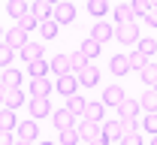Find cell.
<instances>
[{"label": "cell", "instance_id": "f6af8a7d", "mask_svg": "<svg viewBox=\"0 0 157 145\" xmlns=\"http://www.w3.org/2000/svg\"><path fill=\"white\" fill-rule=\"evenodd\" d=\"M3 97H6V85L0 82V103H3Z\"/></svg>", "mask_w": 157, "mask_h": 145}, {"label": "cell", "instance_id": "ffe728a7", "mask_svg": "<svg viewBox=\"0 0 157 145\" xmlns=\"http://www.w3.org/2000/svg\"><path fill=\"white\" fill-rule=\"evenodd\" d=\"M48 67H52V73H58V76L73 73V67H70V58H67V55H55V58L48 61Z\"/></svg>", "mask_w": 157, "mask_h": 145}, {"label": "cell", "instance_id": "6da1fadb", "mask_svg": "<svg viewBox=\"0 0 157 145\" xmlns=\"http://www.w3.org/2000/svg\"><path fill=\"white\" fill-rule=\"evenodd\" d=\"M115 40L121 42V45H136V42H139V24H136V21L118 24V27H115Z\"/></svg>", "mask_w": 157, "mask_h": 145}, {"label": "cell", "instance_id": "7c38bea8", "mask_svg": "<svg viewBox=\"0 0 157 145\" xmlns=\"http://www.w3.org/2000/svg\"><path fill=\"white\" fill-rule=\"evenodd\" d=\"M112 36H115V27H112V24H103V21H97V24H94V30H91V40H97L100 45H103V42H109Z\"/></svg>", "mask_w": 157, "mask_h": 145}, {"label": "cell", "instance_id": "74e56055", "mask_svg": "<svg viewBox=\"0 0 157 145\" xmlns=\"http://www.w3.org/2000/svg\"><path fill=\"white\" fill-rule=\"evenodd\" d=\"M18 27H24V30H33V27H39V18L33 15V12H27V15H21V18H18Z\"/></svg>", "mask_w": 157, "mask_h": 145}, {"label": "cell", "instance_id": "44dd1931", "mask_svg": "<svg viewBox=\"0 0 157 145\" xmlns=\"http://www.w3.org/2000/svg\"><path fill=\"white\" fill-rule=\"evenodd\" d=\"M6 12L18 21L21 15H27V12H30V3H24V0H9V3H6Z\"/></svg>", "mask_w": 157, "mask_h": 145}, {"label": "cell", "instance_id": "4fadbf2b", "mask_svg": "<svg viewBox=\"0 0 157 145\" xmlns=\"http://www.w3.org/2000/svg\"><path fill=\"white\" fill-rule=\"evenodd\" d=\"M124 97H127V94H124V88H121V85H109V88L103 91V106H118Z\"/></svg>", "mask_w": 157, "mask_h": 145}, {"label": "cell", "instance_id": "5bb4252c", "mask_svg": "<svg viewBox=\"0 0 157 145\" xmlns=\"http://www.w3.org/2000/svg\"><path fill=\"white\" fill-rule=\"evenodd\" d=\"M115 21H118V24H130V21H136L133 3H118V6H115Z\"/></svg>", "mask_w": 157, "mask_h": 145}, {"label": "cell", "instance_id": "ab89813d", "mask_svg": "<svg viewBox=\"0 0 157 145\" xmlns=\"http://www.w3.org/2000/svg\"><path fill=\"white\" fill-rule=\"evenodd\" d=\"M118 142L121 145H142V136H139V133H124Z\"/></svg>", "mask_w": 157, "mask_h": 145}, {"label": "cell", "instance_id": "f546056e", "mask_svg": "<svg viewBox=\"0 0 157 145\" xmlns=\"http://www.w3.org/2000/svg\"><path fill=\"white\" fill-rule=\"evenodd\" d=\"M88 12H91L94 18H103V15L109 12V0H88Z\"/></svg>", "mask_w": 157, "mask_h": 145}, {"label": "cell", "instance_id": "5b68a950", "mask_svg": "<svg viewBox=\"0 0 157 145\" xmlns=\"http://www.w3.org/2000/svg\"><path fill=\"white\" fill-rule=\"evenodd\" d=\"M27 109H30V118H45V115H52L48 97H30V100H27Z\"/></svg>", "mask_w": 157, "mask_h": 145}, {"label": "cell", "instance_id": "c3c4849f", "mask_svg": "<svg viewBox=\"0 0 157 145\" xmlns=\"http://www.w3.org/2000/svg\"><path fill=\"white\" fill-rule=\"evenodd\" d=\"M151 145H157V136H151Z\"/></svg>", "mask_w": 157, "mask_h": 145}, {"label": "cell", "instance_id": "bcb514c9", "mask_svg": "<svg viewBox=\"0 0 157 145\" xmlns=\"http://www.w3.org/2000/svg\"><path fill=\"white\" fill-rule=\"evenodd\" d=\"M36 145H58V142H48V139H42V142H36Z\"/></svg>", "mask_w": 157, "mask_h": 145}, {"label": "cell", "instance_id": "60d3db41", "mask_svg": "<svg viewBox=\"0 0 157 145\" xmlns=\"http://www.w3.org/2000/svg\"><path fill=\"white\" fill-rule=\"evenodd\" d=\"M142 18H145V24H151V27H157V6H151V9H148V12H145Z\"/></svg>", "mask_w": 157, "mask_h": 145}, {"label": "cell", "instance_id": "1f68e13d", "mask_svg": "<svg viewBox=\"0 0 157 145\" xmlns=\"http://www.w3.org/2000/svg\"><path fill=\"white\" fill-rule=\"evenodd\" d=\"M127 61H130V70H142V67L151 61V58H148V55H142L139 48H133V52L127 55Z\"/></svg>", "mask_w": 157, "mask_h": 145}, {"label": "cell", "instance_id": "8992f818", "mask_svg": "<svg viewBox=\"0 0 157 145\" xmlns=\"http://www.w3.org/2000/svg\"><path fill=\"white\" fill-rule=\"evenodd\" d=\"M18 133V139H27V142H36V136H39V124H36V118L33 121H18V127H15Z\"/></svg>", "mask_w": 157, "mask_h": 145}, {"label": "cell", "instance_id": "7a4b0ae2", "mask_svg": "<svg viewBox=\"0 0 157 145\" xmlns=\"http://www.w3.org/2000/svg\"><path fill=\"white\" fill-rule=\"evenodd\" d=\"M76 130H78V139L91 142V139H97L100 133H103V124H100V121H88V118H78Z\"/></svg>", "mask_w": 157, "mask_h": 145}, {"label": "cell", "instance_id": "681fc988", "mask_svg": "<svg viewBox=\"0 0 157 145\" xmlns=\"http://www.w3.org/2000/svg\"><path fill=\"white\" fill-rule=\"evenodd\" d=\"M148 3H151V6H157V0H148Z\"/></svg>", "mask_w": 157, "mask_h": 145}, {"label": "cell", "instance_id": "db71d44e", "mask_svg": "<svg viewBox=\"0 0 157 145\" xmlns=\"http://www.w3.org/2000/svg\"><path fill=\"white\" fill-rule=\"evenodd\" d=\"M0 33H3V27H0Z\"/></svg>", "mask_w": 157, "mask_h": 145}, {"label": "cell", "instance_id": "8fae6325", "mask_svg": "<svg viewBox=\"0 0 157 145\" xmlns=\"http://www.w3.org/2000/svg\"><path fill=\"white\" fill-rule=\"evenodd\" d=\"M76 121H78V115H73V112H70L67 106L55 112V127H58V130H67V127H76Z\"/></svg>", "mask_w": 157, "mask_h": 145}, {"label": "cell", "instance_id": "9a60e30c", "mask_svg": "<svg viewBox=\"0 0 157 145\" xmlns=\"http://www.w3.org/2000/svg\"><path fill=\"white\" fill-rule=\"evenodd\" d=\"M139 112H145V115H148V112H157V91L154 88H148V91L139 97Z\"/></svg>", "mask_w": 157, "mask_h": 145}, {"label": "cell", "instance_id": "484cf974", "mask_svg": "<svg viewBox=\"0 0 157 145\" xmlns=\"http://www.w3.org/2000/svg\"><path fill=\"white\" fill-rule=\"evenodd\" d=\"M82 118H88V121H100V124H103V103H85Z\"/></svg>", "mask_w": 157, "mask_h": 145}, {"label": "cell", "instance_id": "f5cc1de1", "mask_svg": "<svg viewBox=\"0 0 157 145\" xmlns=\"http://www.w3.org/2000/svg\"><path fill=\"white\" fill-rule=\"evenodd\" d=\"M0 73H3V67H0Z\"/></svg>", "mask_w": 157, "mask_h": 145}, {"label": "cell", "instance_id": "836d02e7", "mask_svg": "<svg viewBox=\"0 0 157 145\" xmlns=\"http://www.w3.org/2000/svg\"><path fill=\"white\" fill-rule=\"evenodd\" d=\"M139 127L145 130V133H151V136H157V112H148L142 121H139Z\"/></svg>", "mask_w": 157, "mask_h": 145}, {"label": "cell", "instance_id": "7402d4cb", "mask_svg": "<svg viewBox=\"0 0 157 145\" xmlns=\"http://www.w3.org/2000/svg\"><path fill=\"white\" fill-rule=\"evenodd\" d=\"M52 9H55V6H52V3H45V0H33V3H30V12H33L39 21L52 18Z\"/></svg>", "mask_w": 157, "mask_h": 145}, {"label": "cell", "instance_id": "52a82bcc", "mask_svg": "<svg viewBox=\"0 0 157 145\" xmlns=\"http://www.w3.org/2000/svg\"><path fill=\"white\" fill-rule=\"evenodd\" d=\"M76 76H78V85H85V88H94V85L100 82V70L94 67V63H88L85 70H78Z\"/></svg>", "mask_w": 157, "mask_h": 145}, {"label": "cell", "instance_id": "f35d334b", "mask_svg": "<svg viewBox=\"0 0 157 145\" xmlns=\"http://www.w3.org/2000/svg\"><path fill=\"white\" fill-rule=\"evenodd\" d=\"M130 3H133V12H136V18H142V15L151 9V3H148V0H130Z\"/></svg>", "mask_w": 157, "mask_h": 145}, {"label": "cell", "instance_id": "277c9868", "mask_svg": "<svg viewBox=\"0 0 157 145\" xmlns=\"http://www.w3.org/2000/svg\"><path fill=\"white\" fill-rule=\"evenodd\" d=\"M55 91H58V94H63V97L76 94V91H78V76H76V73H63V76H58Z\"/></svg>", "mask_w": 157, "mask_h": 145}, {"label": "cell", "instance_id": "d6a6232c", "mask_svg": "<svg viewBox=\"0 0 157 145\" xmlns=\"http://www.w3.org/2000/svg\"><path fill=\"white\" fill-rule=\"evenodd\" d=\"M58 145H78V130H76V127H67V130H60Z\"/></svg>", "mask_w": 157, "mask_h": 145}, {"label": "cell", "instance_id": "816d5d0a", "mask_svg": "<svg viewBox=\"0 0 157 145\" xmlns=\"http://www.w3.org/2000/svg\"><path fill=\"white\" fill-rule=\"evenodd\" d=\"M154 91H157V82H154Z\"/></svg>", "mask_w": 157, "mask_h": 145}, {"label": "cell", "instance_id": "d4e9b609", "mask_svg": "<svg viewBox=\"0 0 157 145\" xmlns=\"http://www.w3.org/2000/svg\"><path fill=\"white\" fill-rule=\"evenodd\" d=\"M27 67H30V79H45V73H52L48 61H42V58L39 61H30Z\"/></svg>", "mask_w": 157, "mask_h": 145}, {"label": "cell", "instance_id": "30bf717a", "mask_svg": "<svg viewBox=\"0 0 157 145\" xmlns=\"http://www.w3.org/2000/svg\"><path fill=\"white\" fill-rule=\"evenodd\" d=\"M6 42H9L12 48H21L24 42H30V40H27V30H24V27H18V24H12V27L6 30Z\"/></svg>", "mask_w": 157, "mask_h": 145}, {"label": "cell", "instance_id": "4dcf8cb0", "mask_svg": "<svg viewBox=\"0 0 157 145\" xmlns=\"http://www.w3.org/2000/svg\"><path fill=\"white\" fill-rule=\"evenodd\" d=\"M136 48L142 52V55H148V58H154V55H157V40H151V36H145V40H142V36H139Z\"/></svg>", "mask_w": 157, "mask_h": 145}, {"label": "cell", "instance_id": "e575fe53", "mask_svg": "<svg viewBox=\"0 0 157 145\" xmlns=\"http://www.w3.org/2000/svg\"><path fill=\"white\" fill-rule=\"evenodd\" d=\"M78 48H82V52H85V55H88V58H97L100 52H103V45H100L97 40H91V36H88V40L82 42V45H78Z\"/></svg>", "mask_w": 157, "mask_h": 145}, {"label": "cell", "instance_id": "8d00e7d4", "mask_svg": "<svg viewBox=\"0 0 157 145\" xmlns=\"http://www.w3.org/2000/svg\"><path fill=\"white\" fill-rule=\"evenodd\" d=\"M12 55H15V48L9 42H0V67H9L12 63Z\"/></svg>", "mask_w": 157, "mask_h": 145}, {"label": "cell", "instance_id": "4316f807", "mask_svg": "<svg viewBox=\"0 0 157 145\" xmlns=\"http://www.w3.org/2000/svg\"><path fill=\"white\" fill-rule=\"evenodd\" d=\"M85 103H88V100H85V97H78V91L67 97V109H70L73 115H78V118H82V112H85Z\"/></svg>", "mask_w": 157, "mask_h": 145}, {"label": "cell", "instance_id": "2e32d148", "mask_svg": "<svg viewBox=\"0 0 157 145\" xmlns=\"http://www.w3.org/2000/svg\"><path fill=\"white\" fill-rule=\"evenodd\" d=\"M52 91H55V85L48 79H33L30 82V97H48Z\"/></svg>", "mask_w": 157, "mask_h": 145}, {"label": "cell", "instance_id": "f1b7e54d", "mask_svg": "<svg viewBox=\"0 0 157 145\" xmlns=\"http://www.w3.org/2000/svg\"><path fill=\"white\" fill-rule=\"evenodd\" d=\"M39 33H42V40H55V36H58V21L55 18L39 21Z\"/></svg>", "mask_w": 157, "mask_h": 145}, {"label": "cell", "instance_id": "b9f144b4", "mask_svg": "<svg viewBox=\"0 0 157 145\" xmlns=\"http://www.w3.org/2000/svg\"><path fill=\"white\" fill-rule=\"evenodd\" d=\"M12 142H15L12 130H0V145H12Z\"/></svg>", "mask_w": 157, "mask_h": 145}, {"label": "cell", "instance_id": "d6986e66", "mask_svg": "<svg viewBox=\"0 0 157 145\" xmlns=\"http://www.w3.org/2000/svg\"><path fill=\"white\" fill-rule=\"evenodd\" d=\"M18 52H21V58H24L27 63H30V61H39V58H42V45H39V42H24Z\"/></svg>", "mask_w": 157, "mask_h": 145}, {"label": "cell", "instance_id": "ac0fdd59", "mask_svg": "<svg viewBox=\"0 0 157 145\" xmlns=\"http://www.w3.org/2000/svg\"><path fill=\"white\" fill-rule=\"evenodd\" d=\"M18 121H15V109L9 106H0V130H15Z\"/></svg>", "mask_w": 157, "mask_h": 145}, {"label": "cell", "instance_id": "3957f363", "mask_svg": "<svg viewBox=\"0 0 157 145\" xmlns=\"http://www.w3.org/2000/svg\"><path fill=\"white\" fill-rule=\"evenodd\" d=\"M52 18L58 21V24H70V21L76 18V6L70 0H60V3H55V9H52Z\"/></svg>", "mask_w": 157, "mask_h": 145}, {"label": "cell", "instance_id": "603a6c76", "mask_svg": "<svg viewBox=\"0 0 157 145\" xmlns=\"http://www.w3.org/2000/svg\"><path fill=\"white\" fill-rule=\"evenodd\" d=\"M139 76H142V82L148 85V88H154V82H157V61H148L139 70Z\"/></svg>", "mask_w": 157, "mask_h": 145}, {"label": "cell", "instance_id": "cb8c5ba5", "mask_svg": "<svg viewBox=\"0 0 157 145\" xmlns=\"http://www.w3.org/2000/svg\"><path fill=\"white\" fill-rule=\"evenodd\" d=\"M109 70H112L115 76H127V70H130V61H127V55H115V58L109 61Z\"/></svg>", "mask_w": 157, "mask_h": 145}, {"label": "cell", "instance_id": "ba28073f", "mask_svg": "<svg viewBox=\"0 0 157 145\" xmlns=\"http://www.w3.org/2000/svg\"><path fill=\"white\" fill-rule=\"evenodd\" d=\"M21 79H24V73L15 67H3V73H0V82L6 88H21Z\"/></svg>", "mask_w": 157, "mask_h": 145}, {"label": "cell", "instance_id": "ee69618b", "mask_svg": "<svg viewBox=\"0 0 157 145\" xmlns=\"http://www.w3.org/2000/svg\"><path fill=\"white\" fill-rule=\"evenodd\" d=\"M12 145H36V142H27V139H18V136H15V142Z\"/></svg>", "mask_w": 157, "mask_h": 145}, {"label": "cell", "instance_id": "e0dca14e", "mask_svg": "<svg viewBox=\"0 0 157 145\" xmlns=\"http://www.w3.org/2000/svg\"><path fill=\"white\" fill-rule=\"evenodd\" d=\"M115 109H118L121 118H136V115H139V100H127V97H124Z\"/></svg>", "mask_w": 157, "mask_h": 145}, {"label": "cell", "instance_id": "d590c367", "mask_svg": "<svg viewBox=\"0 0 157 145\" xmlns=\"http://www.w3.org/2000/svg\"><path fill=\"white\" fill-rule=\"evenodd\" d=\"M103 133L109 139H121V121H103Z\"/></svg>", "mask_w": 157, "mask_h": 145}, {"label": "cell", "instance_id": "7bdbcfd3", "mask_svg": "<svg viewBox=\"0 0 157 145\" xmlns=\"http://www.w3.org/2000/svg\"><path fill=\"white\" fill-rule=\"evenodd\" d=\"M88 145H109V136H106V133H100L97 139H91Z\"/></svg>", "mask_w": 157, "mask_h": 145}, {"label": "cell", "instance_id": "83f0119b", "mask_svg": "<svg viewBox=\"0 0 157 145\" xmlns=\"http://www.w3.org/2000/svg\"><path fill=\"white\" fill-rule=\"evenodd\" d=\"M88 63H91V58H88V55H85L82 48H76V52L70 55V67H73V73H78V70H85Z\"/></svg>", "mask_w": 157, "mask_h": 145}, {"label": "cell", "instance_id": "7dc6e473", "mask_svg": "<svg viewBox=\"0 0 157 145\" xmlns=\"http://www.w3.org/2000/svg\"><path fill=\"white\" fill-rule=\"evenodd\" d=\"M45 3H52V6H55V3H60V0H45Z\"/></svg>", "mask_w": 157, "mask_h": 145}, {"label": "cell", "instance_id": "f907efd6", "mask_svg": "<svg viewBox=\"0 0 157 145\" xmlns=\"http://www.w3.org/2000/svg\"><path fill=\"white\" fill-rule=\"evenodd\" d=\"M24 3H33V0H24Z\"/></svg>", "mask_w": 157, "mask_h": 145}, {"label": "cell", "instance_id": "9c48e42d", "mask_svg": "<svg viewBox=\"0 0 157 145\" xmlns=\"http://www.w3.org/2000/svg\"><path fill=\"white\" fill-rule=\"evenodd\" d=\"M27 103V94L21 91V88H6V97H3V106H9V109H18V106Z\"/></svg>", "mask_w": 157, "mask_h": 145}]
</instances>
